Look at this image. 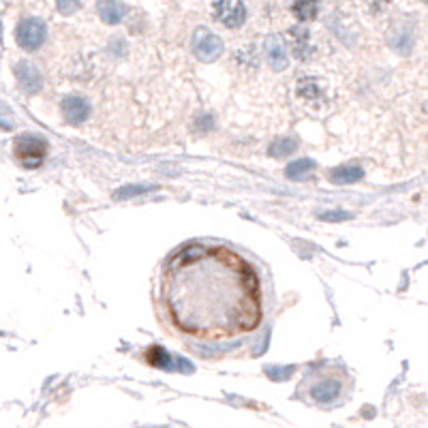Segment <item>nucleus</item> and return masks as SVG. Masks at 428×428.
I'll return each instance as SVG.
<instances>
[{
    "label": "nucleus",
    "instance_id": "39448f33",
    "mask_svg": "<svg viewBox=\"0 0 428 428\" xmlns=\"http://www.w3.org/2000/svg\"><path fill=\"white\" fill-rule=\"evenodd\" d=\"M212 13L219 19L221 24L236 28L244 22V5L242 3H214L212 5Z\"/></svg>",
    "mask_w": 428,
    "mask_h": 428
},
{
    "label": "nucleus",
    "instance_id": "20e7f679",
    "mask_svg": "<svg viewBox=\"0 0 428 428\" xmlns=\"http://www.w3.org/2000/svg\"><path fill=\"white\" fill-rule=\"evenodd\" d=\"M15 39H17L19 47H24V50L41 47L43 39H45V24L36 17H28V19H24V22H19V26L15 30Z\"/></svg>",
    "mask_w": 428,
    "mask_h": 428
},
{
    "label": "nucleus",
    "instance_id": "a211bd4d",
    "mask_svg": "<svg viewBox=\"0 0 428 428\" xmlns=\"http://www.w3.org/2000/svg\"><path fill=\"white\" fill-rule=\"evenodd\" d=\"M317 5L315 3H298L294 5V13L300 17V19H313L317 15Z\"/></svg>",
    "mask_w": 428,
    "mask_h": 428
},
{
    "label": "nucleus",
    "instance_id": "423d86ee",
    "mask_svg": "<svg viewBox=\"0 0 428 428\" xmlns=\"http://www.w3.org/2000/svg\"><path fill=\"white\" fill-rule=\"evenodd\" d=\"M148 362L154 364V366L167 368V371H184V373L191 371V364L182 362V360L176 358V356H169V354L165 352V349H161V347H152V349H148Z\"/></svg>",
    "mask_w": 428,
    "mask_h": 428
},
{
    "label": "nucleus",
    "instance_id": "4468645a",
    "mask_svg": "<svg viewBox=\"0 0 428 428\" xmlns=\"http://www.w3.org/2000/svg\"><path fill=\"white\" fill-rule=\"evenodd\" d=\"M289 39H291V47H294L296 56L298 58H306L308 54V32L304 28H291L289 32Z\"/></svg>",
    "mask_w": 428,
    "mask_h": 428
},
{
    "label": "nucleus",
    "instance_id": "9d476101",
    "mask_svg": "<svg viewBox=\"0 0 428 428\" xmlns=\"http://www.w3.org/2000/svg\"><path fill=\"white\" fill-rule=\"evenodd\" d=\"M63 111L67 116V120H71V122H82V120H86V116H88V105H86V101L77 99V96H71V99L65 101Z\"/></svg>",
    "mask_w": 428,
    "mask_h": 428
},
{
    "label": "nucleus",
    "instance_id": "f257e3e1",
    "mask_svg": "<svg viewBox=\"0 0 428 428\" xmlns=\"http://www.w3.org/2000/svg\"><path fill=\"white\" fill-rule=\"evenodd\" d=\"M163 300L182 332L221 339L259 325V279L242 257L227 248L186 246L163 277Z\"/></svg>",
    "mask_w": 428,
    "mask_h": 428
},
{
    "label": "nucleus",
    "instance_id": "f8f14e48",
    "mask_svg": "<svg viewBox=\"0 0 428 428\" xmlns=\"http://www.w3.org/2000/svg\"><path fill=\"white\" fill-rule=\"evenodd\" d=\"M313 398L315 400H319V403H330V400H334L339 394H341V385L336 383V381H323V383H319V385H315L313 387Z\"/></svg>",
    "mask_w": 428,
    "mask_h": 428
},
{
    "label": "nucleus",
    "instance_id": "6ab92c4d",
    "mask_svg": "<svg viewBox=\"0 0 428 428\" xmlns=\"http://www.w3.org/2000/svg\"><path fill=\"white\" fill-rule=\"evenodd\" d=\"M319 219L325 221V223H341V221H347L352 219V214L349 212H343V210H330V212H321Z\"/></svg>",
    "mask_w": 428,
    "mask_h": 428
},
{
    "label": "nucleus",
    "instance_id": "9b49d317",
    "mask_svg": "<svg viewBox=\"0 0 428 428\" xmlns=\"http://www.w3.org/2000/svg\"><path fill=\"white\" fill-rule=\"evenodd\" d=\"M364 176L362 167H356V165H347V167H339L330 173V180L336 182V184H352V182H358L360 178Z\"/></svg>",
    "mask_w": 428,
    "mask_h": 428
},
{
    "label": "nucleus",
    "instance_id": "0eeeda50",
    "mask_svg": "<svg viewBox=\"0 0 428 428\" xmlns=\"http://www.w3.org/2000/svg\"><path fill=\"white\" fill-rule=\"evenodd\" d=\"M266 56H268V63L277 71H283L287 67L289 56H287V50H285V43L281 36L272 34L266 39Z\"/></svg>",
    "mask_w": 428,
    "mask_h": 428
},
{
    "label": "nucleus",
    "instance_id": "ddd939ff",
    "mask_svg": "<svg viewBox=\"0 0 428 428\" xmlns=\"http://www.w3.org/2000/svg\"><path fill=\"white\" fill-rule=\"evenodd\" d=\"M125 11H127V7L120 3H101L99 5V13H101L105 24H118L125 17Z\"/></svg>",
    "mask_w": 428,
    "mask_h": 428
},
{
    "label": "nucleus",
    "instance_id": "f03ea898",
    "mask_svg": "<svg viewBox=\"0 0 428 428\" xmlns=\"http://www.w3.org/2000/svg\"><path fill=\"white\" fill-rule=\"evenodd\" d=\"M47 152V142L39 135H22L15 140V154L26 167H36L41 165L43 157Z\"/></svg>",
    "mask_w": 428,
    "mask_h": 428
},
{
    "label": "nucleus",
    "instance_id": "412c9836",
    "mask_svg": "<svg viewBox=\"0 0 428 428\" xmlns=\"http://www.w3.org/2000/svg\"><path fill=\"white\" fill-rule=\"evenodd\" d=\"M58 9H61V11H65V13H71V11H75V9H80V5H77V3H61V5H58Z\"/></svg>",
    "mask_w": 428,
    "mask_h": 428
},
{
    "label": "nucleus",
    "instance_id": "dca6fc26",
    "mask_svg": "<svg viewBox=\"0 0 428 428\" xmlns=\"http://www.w3.org/2000/svg\"><path fill=\"white\" fill-rule=\"evenodd\" d=\"M152 189H157V186H152V184H129V186H122L116 191V200H131L135 195H142V193H148Z\"/></svg>",
    "mask_w": 428,
    "mask_h": 428
},
{
    "label": "nucleus",
    "instance_id": "aec40b11",
    "mask_svg": "<svg viewBox=\"0 0 428 428\" xmlns=\"http://www.w3.org/2000/svg\"><path fill=\"white\" fill-rule=\"evenodd\" d=\"M394 45H396V50H400L403 54H407V52H409V47H411L409 34H400L396 41H394Z\"/></svg>",
    "mask_w": 428,
    "mask_h": 428
},
{
    "label": "nucleus",
    "instance_id": "6e6552de",
    "mask_svg": "<svg viewBox=\"0 0 428 428\" xmlns=\"http://www.w3.org/2000/svg\"><path fill=\"white\" fill-rule=\"evenodd\" d=\"M15 77H17L19 86L28 92H36L39 88H41V75H39V71L28 63H19L15 67Z\"/></svg>",
    "mask_w": 428,
    "mask_h": 428
},
{
    "label": "nucleus",
    "instance_id": "1a4fd4ad",
    "mask_svg": "<svg viewBox=\"0 0 428 428\" xmlns=\"http://www.w3.org/2000/svg\"><path fill=\"white\" fill-rule=\"evenodd\" d=\"M298 96L302 101L306 103H319L323 99V90H321V84L317 80H310V77H306V80H300L298 82Z\"/></svg>",
    "mask_w": 428,
    "mask_h": 428
},
{
    "label": "nucleus",
    "instance_id": "2eb2a0df",
    "mask_svg": "<svg viewBox=\"0 0 428 428\" xmlns=\"http://www.w3.org/2000/svg\"><path fill=\"white\" fill-rule=\"evenodd\" d=\"M310 169H315V163L308 161V159H300V161H294L289 167H287V178L291 180H302L306 178Z\"/></svg>",
    "mask_w": 428,
    "mask_h": 428
},
{
    "label": "nucleus",
    "instance_id": "7ed1b4c3",
    "mask_svg": "<svg viewBox=\"0 0 428 428\" xmlns=\"http://www.w3.org/2000/svg\"><path fill=\"white\" fill-rule=\"evenodd\" d=\"M191 45H193V52H195V56L200 58V61H204V63L217 61V58L221 56V52H223V41L217 34H212L206 28H197L195 30Z\"/></svg>",
    "mask_w": 428,
    "mask_h": 428
},
{
    "label": "nucleus",
    "instance_id": "f3484780",
    "mask_svg": "<svg viewBox=\"0 0 428 428\" xmlns=\"http://www.w3.org/2000/svg\"><path fill=\"white\" fill-rule=\"evenodd\" d=\"M294 150H296V142L291 138H281V140H277L275 144L270 146L272 157H287V154H291Z\"/></svg>",
    "mask_w": 428,
    "mask_h": 428
}]
</instances>
